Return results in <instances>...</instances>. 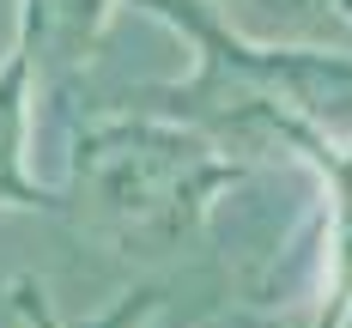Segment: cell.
Returning a JSON list of instances; mask_svg holds the SVG:
<instances>
[{
    "label": "cell",
    "mask_w": 352,
    "mask_h": 328,
    "mask_svg": "<svg viewBox=\"0 0 352 328\" xmlns=\"http://www.w3.org/2000/svg\"><path fill=\"white\" fill-rule=\"evenodd\" d=\"M79 195L98 225L122 237H146L182 219V201H195V182L176 140L146 128H109L79 140Z\"/></svg>",
    "instance_id": "cell-1"
},
{
    "label": "cell",
    "mask_w": 352,
    "mask_h": 328,
    "mask_svg": "<svg viewBox=\"0 0 352 328\" xmlns=\"http://www.w3.org/2000/svg\"><path fill=\"white\" fill-rule=\"evenodd\" d=\"M36 25L25 19V31L12 43V55H6V67H0V201H19V207H36L43 201V188L25 177V128H31V61H36Z\"/></svg>",
    "instance_id": "cell-2"
},
{
    "label": "cell",
    "mask_w": 352,
    "mask_h": 328,
    "mask_svg": "<svg viewBox=\"0 0 352 328\" xmlns=\"http://www.w3.org/2000/svg\"><path fill=\"white\" fill-rule=\"evenodd\" d=\"M98 12H104V0H31L25 6L36 36H55L61 49H79V36H91Z\"/></svg>",
    "instance_id": "cell-3"
}]
</instances>
